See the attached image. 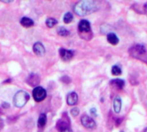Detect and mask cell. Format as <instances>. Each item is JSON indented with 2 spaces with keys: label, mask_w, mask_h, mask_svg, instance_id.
<instances>
[{
  "label": "cell",
  "mask_w": 147,
  "mask_h": 132,
  "mask_svg": "<svg viewBox=\"0 0 147 132\" xmlns=\"http://www.w3.org/2000/svg\"><path fill=\"white\" fill-rule=\"evenodd\" d=\"M97 9H99L97 2L92 0H83L77 3V4L74 6V12L80 16L90 15Z\"/></svg>",
  "instance_id": "1"
},
{
  "label": "cell",
  "mask_w": 147,
  "mask_h": 132,
  "mask_svg": "<svg viewBox=\"0 0 147 132\" xmlns=\"http://www.w3.org/2000/svg\"><path fill=\"white\" fill-rule=\"evenodd\" d=\"M28 100H29V95L27 92L18 91L13 98V103L16 107L20 108L24 107L26 103L28 101Z\"/></svg>",
  "instance_id": "2"
},
{
  "label": "cell",
  "mask_w": 147,
  "mask_h": 132,
  "mask_svg": "<svg viewBox=\"0 0 147 132\" xmlns=\"http://www.w3.org/2000/svg\"><path fill=\"white\" fill-rule=\"evenodd\" d=\"M47 96V92L42 87H36L33 90V97L36 102H40L45 100Z\"/></svg>",
  "instance_id": "3"
},
{
  "label": "cell",
  "mask_w": 147,
  "mask_h": 132,
  "mask_svg": "<svg viewBox=\"0 0 147 132\" xmlns=\"http://www.w3.org/2000/svg\"><path fill=\"white\" fill-rule=\"evenodd\" d=\"M81 124L83 125L84 127L90 129V130H94L96 127V122L94 121V119L87 115H84L81 118Z\"/></svg>",
  "instance_id": "4"
},
{
  "label": "cell",
  "mask_w": 147,
  "mask_h": 132,
  "mask_svg": "<svg viewBox=\"0 0 147 132\" xmlns=\"http://www.w3.org/2000/svg\"><path fill=\"white\" fill-rule=\"evenodd\" d=\"M130 52L133 56H141L146 53V48L143 45H135L130 49Z\"/></svg>",
  "instance_id": "5"
},
{
  "label": "cell",
  "mask_w": 147,
  "mask_h": 132,
  "mask_svg": "<svg viewBox=\"0 0 147 132\" xmlns=\"http://www.w3.org/2000/svg\"><path fill=\"white\" fill-rule=\"evenodd\" d=\"M78 30L80 33H83V34L90 33L91 31L90 23L87 20H82L78 24Z\"/></svg>",
  "instance_id": "6"
},
{
  "label": "cell",
  "mask_w": 147,
  "mask_h": 132,
  "mask_svg": "<svg viewBox=\"0 0 147 132\" xmlns=\"http://www.w3.org/2000/svg\"><path fill=\"white\" fill-rule=\"evenodd\" d=\"M73 52L72 51H70V50H65L64 48H60L59 49V55H60V58H62V60L67 62V61H70L72 58H73Z\"/></svg>",
  "instance_id": "7"
},
{
  "label": "cell",
  "mask_w": 147,
  "mask_h": 132,
  "mask_svg": "<svg viewBox=\"0 0 147 132\" xmlns=\"http://www.w3.org/2000/svg\"><path fill=\"white\" fill-rule=\"evenodd\" d=\"M33 51L37 55V56H43L45 54V47L44 46L40 43V42H36L34 46H33Z\"/></svg>",
  "instance_id": "8"
},
{
  "label": "cell",
  "mask_w": 147,
  "mask_h": 132,
  "mask_svg": "<svg viewBox=\"0 0 147 132\" xmlns=\"http://www.w3.org/2000/svg\"><path fill=\"white\" fill-rule=\"evenodd\" d=\"M78 101V96L75 92H71L67 95L66 102L69 106H75Z\"/></svg>",
  "instance_id": "9"
},
{
  "label": "cell",
  "mask_w": 147,
  "mask_h": 132,
  "mask_svg": "<svg viewBox=\"0 0 147 132\" xmlns=\"http://www.w3.org/2000/svg\"><path fill=\"white\" fill-rule=\"evenodd\" d=\"M40 82V76L36 74H31L27 79V82L30 86H36Z\"/></svg>",
  "instance_id": "10"
},
{
  "label": "cell",
  "mask_w": 147,
  "mask_h": 132,
  "mask_svg": "<svg viewBox=\"0 0 147 132\" xmlns=\"http://www.w3.org/2000/svg\"><path fill=\"white\" fill-rule=\"evenodd\" d=\"M107 40L111 44V45H117L119 43V39L118 37L116 36L115 34H113V33H110L107 35Z\"/></svg>",
  "instance_id": "11"
},
{
  "label": "cell",
  "mask_w": 147,
  "mask_h": 132,
  "mask_svg": "<svg viewBox=\"0 0 147 132\" xmlns=\"http://www.w3.org/2000/svg\"><path fill=\"white\" fill-rule=\"evenodd\" d=\"M20 22H21L22 26H23V27H32V26H34V21H33L30 18H28V17H22V18L21 19Z\"/></svg>",
  "instance_id": "12"
},
{
  "label": "cell",
  "mask_w": 147,
  "mask_h": 132,
  "mask_svg": "<svg viewBox=\"0 0 147 132\" xmlns=\"http://www.w3.org/2000/svg\"><path fill=\"white\" fill-rule=\"evenodd\" d=\"M121 109V100L120 97H116L114 101V110L116 113H119Z\"/></svg>",
  "instance_id": "13"
},
{
  "label": "cell",
  "mask_w": 147,
  "mask_h": 132,
  "mask_svg": "<svg viewBox=\"0 0 147 132\" xmlns=\"http://www.w3.org/2000/svg\"><path fill=\"white\" fill-rule=\"evenodd\" d=\"M46 123H47V116H46V114L42 113V114H40V117H39V119H38V125H39V127H44L45 125H46Z\"/></svg>",
  "instance_id": "14"
},
{
  "label": "cell",
  "mask_w": 147,
  "mask_h": 132,
  "mask_svg": "<svg viewBox=\"0 0 147 132\" xmlns=\"http://www.w3.org/2000/svg\"><path fill=\"white\" fill-rule=\"evenodd\" d=\"M111 82L120 89H122L125 86V82L123 80H121V79H115V80L112 81Z\"/></svg>",
  "instance_id": "15"
},
{
  "label": "cell",
  "mask_w": 147,
  "mask_h": 132,
  "mask_svg": "<svg viewBox=\"0 0 147 132\" xmlns=\"http://www.w3.org/2000/svg\"><path fill=\"white\" fill-rule=\"evenodd\" d=\"M57 32H58V34H59L60 36H63V37L68 36V34H70L69 31H68L65 27H59L58 28Z\"/></svg>",
  "instance_id": "16"
},
{
  "label": "cell",
  "mask_w": 147,
  "mask_h": 132,
  "mask_svg": "<svg viewBox=\"0 0 147 132\" xmlns=\"http://www.w3.org/2000/svg\"><path fill=\"white\" fill-rule=\"evenodd\" d=\"M57 23H58V21H57L56 19H54V18H48V19H47V21H46V24H47V26L48 27H54Z\"/></svg>",
  "instance_id": "17"
},
{
  "label": "cell",
  "mask_w": 147,
  "mask_h": 132,
  "mask_svg": "<svg viewBox=\"0 0 147 132\" xmlns=\"http://www.w3.org/2000/svg\"><path fill=\"white\" fill-rule=\"evenodd\" d=\"M121 67H119V66H117V65H115V66H113L112 67V70H111V73H112V75H114V76H120L121 74Z\"/></svg>",
  "instance_id": "18"
},
{
  "label": "cell",
  "mask_w": 147,
  "mask_h": 132,
  "mask_svg": "<svg viewBox=\"0 0 147 132\" xmlns=\"http://www.w3.org/2000/svg\"><path fill=\"white\" fill-rule=\"evenodd\" d=\"M72 20H73V15H72L71 13L67 12V13L64 15V22H65V23H67V24H68V23L71 22Z\"/></svg>",
  "instance_id": "19"
},
{
  "label": "cell",
  "mask_w": 147,
  "mask_h": 132,
  "mask_svg": "<svg viewBox=\"0 0 147 132\" xmlns=\"http://www.w3.org/2000/svg\"><path fill=\"white\" fill-rule=\"evenodd\" d=\"M71 115H72L73 117H77V116L79 114V109H78V108H77V107H75V108L71 109Z\"/></svg>",
  "instance_id": "20"
},
{
  "label": "cell",
  "mask_w": 147,
  "mask_h": 132,
  "mask_svg": "<svg viewBox=\"0 0 147 132\" xmlns=\"http://www.w3.org/2000/svg\"><path fill=\"white\" fill-rule=\"evenodd\" d=\"M59 132H72V131L71 130V128H70V127H68V128H65V129L61 130Z\"/></svg>",
  "instance_id": "21"
},
{
  "label": "cell",
  "mask_w": 147,
  "mask_h": 132,
  "mask_svg": "<svg viewBox=\"0 0 147 132\" xmlns=\"http://www.w3.org/2000/svg\"><path fill=\"white\" fill-rule=\"evenodd\" d=\"M90 113H91V114L93 115V116H96V110L95 109V108H93V109H91V111H90Z\"/></svg>",
  "instance_id": "22"
},
{
  "label": "cell",
  "mask_w": 147,
  "mask_h": 132,
  "mask_svg": "<svg viewBox=\"0 0 147 132\" xmlns=\"http://www.w3.org/2000/svg\"><path fill=\"white\" fill-rule=\"evenodd\" d=\"M3 108H9V105L8 103L3 102Z\"/></svg>",
  "instance_id": "23"
},
{
  "label": "cell",
  "mask_w": 147,
  "mask_h": 132,
  "mask_svg": "<svg viewBox=\"0 0 147 132\" xmlns=\"http://www.w3.org/2000/svg\"><path fill=\"white\" fill-rule=\"evenodd\" d=\"M144 132H147V128L146 129V130H145V131H144Z\"/></svg>",
  "instance_id": "24"
}]
</instances>
